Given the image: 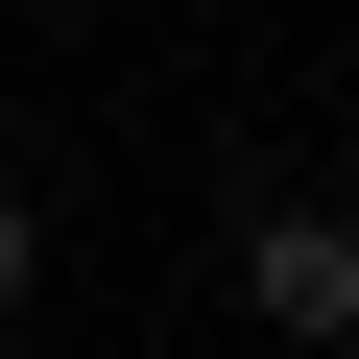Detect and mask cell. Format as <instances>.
Wrapping results in <instances>:
<instances>
[{
    "instance_id": "1",
    "label": "cell",
    "mask_w": 359,
    "mask_h": 359,
    "mask_svg": "<svg viewBox=\"0 0 359 359\" xmlns=\"http://www.w3.org/2000/svg\"><path fill=\"white\" fill-rule=\"evenodd\" d=\"M240 311H264L287 359H359V216H335V192H264V216H240Z\"/></svg>"
},
{
    "instance_id": "2",
    "label": "cell",
    "mask_w": 359,
    "mask_h": 359,
    "mask_svg": "<svg viewBox=\"0 0 359 359\" xmlns=\"http://www.w3.org/2000/svg\"><path fill=\"white\" fill-rule=\"evenodd\" d=\"M25 311H48V216L0 192V335H25Z\"/></svg>"
}]
</instances>
